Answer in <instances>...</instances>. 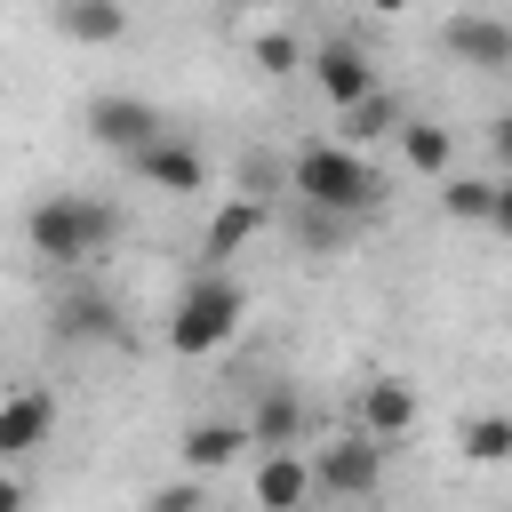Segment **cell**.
Returning <instances> with one entry per match:
<instances>
[{
	"label": "cell",
	"instance_id": "18",
	"mask_svg": "<svg viewBox=\"0 0 512 512\" xmlns=\"http://www.w3.org/2000/svg\"><path fill=\"white\" fill-rule=\"evenodd\" d=\"M400 128H408L400 96H392V88H376L368 104H352V112H344V136H336V144H352V152H360V144H376V136H400Z\"/></svg>",
	"mask_w": 512,
	"mask_h": 512
},
{
	"label": "cell",
	"instance_id": "2",
	"mask_svg": "<svg viewBox=\"0 0 512 512\" xmlns=\"http://www.w3.org/2000/svg\"><path fill=\"white\" fill-rule=\"evenodd\" d=\"M24 240L48 264H88V256H104L120 240V208L112 200H88V192H48V200H32Z\"/></svg>",
	"mask_w": 512,
	"mask_h": 512
},
{
	"label": "cell",
	"instance_id": "20",
	"mask_svg": "<svg viewBox=\"0 0 512 512\" xmlns=\"http://www.w3.org/2000/svg\"><path fill=\"white\" fill-rule=\"evenodd\" d=\"M456 448H464L472 464H512V416H496V408L472 416V424L456 432Z\"/></svg>",
	"mask_w": 512,
	"mask_h": 512
},
{
	"label": "cell",
	"instance_id": "23",
	"mask_svg": "<svg viewBox=\"0 0 512 512\" xmlns=\"http://www.w3.org/2000/svg\"><path fill=\"white\" fill-rule=\"evenodd\" d=\"M488 152H496V168L512 176V112H496V120H488Z\"/></svg>",
	"mask_w": 512,
	"mask_h": 512
},
{
	"label": "cell",
	"instance_id": "25",
	"mask_svg": "<svg viewBox=\"0 0 512 512\" xmlns=\"http://www.w3.org/2000/svg\"><path fill=\"white\" fill-rule=\"evenodd\" d=\"M368 8H376V16H400V8H408V0H368Z\"/></svg>",
	"mask_w": 512,
	"mask_h": 512
},
{
	"label": "cell",
	"instance_id": "3",
	"mask_svg": "<svg viewBox=\"0 0 512 512\" xmlns=\"http://www.w3.org/2000/svg\"><path fill=\"white\" fill-rule=\"evenodd\" d=\"M248 320V288L232 280V272H216V264H200L192 280H184V296H176V312H168V352H184V360H200V352H216V344H232V328Z\"/></svg>",
	"mask_w": 512,
	"mask_h": 512
},
{
	"label": "cell",
	"instance_id": "8",
	"mask_svg": "<svg viewBox=\"0 0 512 512\" xmlns=\"http://www.w3.org/2000/svg\"><path fill=\"white\" fill-rule=\"evenodd\" d=\"M320 496V472L304 448H264L256 456V512H304Z\"/></svg>",
	"mask_w": 512,
	"mask_h": 512
},
{
	"label": "cell",
	"instance_id": "15",
	"mask_svg": "<svg viewBox=\"0 0 512 512\" xmlns=\"http://www.w3.org/2000/svg\"><path fill=\"white\" fill-rule=\"evenodd\" d=\"M56 336H72V344H120L128 328H120V304H112V296L80 288V296L56 304Z\"/></svg>",
	"mask_w": 512,
	"mask_h": 512
},
{
	"label": "cell",
	"instance_id": "1",
	"mask_svg": "<svg viewBox=\"0 0 512 512\" xmlns=\"http://www.w3.org/2000/svg\"><path fill=\"white\" fill-rule=\"evenodd\" d=\"M288 192L312 216H376L384 208V176L352 152V144H304L288 160Z\"/></svg>",
	"mask_w": 512,
	"mask_h": 512
},
{
	"label": "cell",
	"instance_id": "10",
	"mask_svg": "<svg viewBox=\"0 0 512 512\" xmlns=\"http://www.w3.org/2000/svg\"><path fill=\"white\" fill-rule=\"evenodd\" d=\"M440 48L472 72H512V24L504 16H448L440 24Z\"/></svg>",
	"mask_w": 512,
	"mask_h": 512
},
{
	"label": "cell",
	"instance_id": "6",
	"mask_svg": "<svg viewBox=\"0 0 512 512\" xmlns=\"http://www.w3.org/2000/svg\"><path fill=\"white\" fill-rule=\"evenodd\" d=\"M304 72H312V88H320V96H328V104H336V120H344V112H352V104H368V96H376V88H384V80H376V64H368V48H360V40H320V48H312V64H304Z\"/></svg>",
	"mask_w": 512,
	"mask_h": 512
},
{
	"label": "cell",
	"instance_id": "24",
	"mask_svg": "<svg viewBox=\"0 0 512 512\" xmlns=\"http://www.w3.org/2000/svg\"><path fill=\"white\" fill-rule=\"evenodd\" d=\"M488 224H496V232H504V240H512V176H504V184H496V216H488Z\"/></svg>",
	"mask_w": 512,
	"mask_h": 512
},
{
	"label": "cell",
	"instance_id": "16",
	"mask_svg": "<svg viewBox=\"0 0 512 512\" xmlns=\"http://www.w3.org/2000/svg\"><path fill=\"white\" fill-rule=\"evenodd\" d=\"M248 432H256V456H264V448H296V440H304V400H296L288 384H264Z\"/></svg>",
	"mask_w": 512,
	"mask_h": 512
},
{
	"label": "cell",
	"instance_id": "7",
	"mask_svg": "<svg viewBox=\"0 0 512 512\" xmlns=\"http://www.w3.org/2000/svg\"><path fill=\"white\" fill-rule=\"evenodd\" d=\"M128 176H136V184H152V192L192 200V192H208V152H200L192 136H160V144H144V152L128 160Z\"/></svg>",
	"mask_w": 512,
	"mask_h": 512
},
{
	"label": "cell",
	"instance_id": "19",
	"mask_svg": "<svg viewBox=\"0 0 512 512\" xmlns=\"http://www.w3.org/2000/svg\"><path fill=\"white\" fill-rule=\"evenodd\" d=\"M496 184H504V176H448V184H440V208H448L456 224H488V216H496Z\"/></svg>",
	"mask_w": 512,
	"mask_h": 512
},
{
	"label": "cell",
	"instance_id": "9",
	"mask_svg": "<svg viewBox=\"0 0 512 512\" xmlns=\"http://www.w3.org/2000/svg\"><path fill=\"white\" fill-rule=\"evenodd\" d=\"M56 432V392H40V384H16L8 400H0V456L8 464H24L40 440Z\"/></svg>",
	"mask_w": 512,
	"mask_h": 512
},
{
	"label": "cell",
	"instance_id": "13",
	"mask_svg": "<svg viewBox=\"0 0 512 512\" xmlns=\"http://www.w3.org/2000/svg\"><path fill=\"white\" fill-rule=\"evenodd\" d=\"M360 432H376V440H408L416 432V392L400 384V376H376V384H360Z\"/></svg>",
	"mask_w": 512,
	"mask_h": 512
},
{
	"label": "cell",
	"instance_id": "12",
	"mask_svg": "<svg viewBox=\"0 0 512 512\" xmlns=\"http://www.w3.org/2000/svg\"><path fill=\"white\" fill-rule=\"evenodd\" d=\"M240 448H256V432H248V424H232V416L184 424V472H192V480H208V472L240 464Z\"/></svg>",
	"mask_w": 512,
	"mask_h": 512
},
{
	"label": "cell",
	"instance_id": "21",
	"mask_svg": "<svg viewBox=\"0 0 512 512\" xmlns=\"http://www.w3.org/2000/svg\"><path fill=\"white\" fill-rule=\"evenodd\" d=\"M248 56H256V72H272V80H288L296 64H312V56L296 48V32H280V24H272V32H256V40H248Z\"/></svg>",
	"mask_w": 512,
	"mask_h": 512
},
{
	"label": "cell",
	"instance_id": "22",
	"mask_svg": "<svg viewBox=\"0 0 512 512\" xmlns=\"http://www.w3.org/2000/svg\"><path fill=\"white\" fill-rule=\"evenodd\" d=\"M152 512H208V488L184 472V480H168V488H152Z\"/></svg>",
	"mask_w": 512,
	"mask_h": 512
},
{
	"label": "cell",
	"instance_id": "5",
	"mask_svg": "<svg viewBox=\"0 0 512 512\" xmlns=\"http://www.w3.org/2000/svg\"><path fill=\"white\" fill-rule=\"evenodd\" d=\"M80 120H88V136H96L104 152H120V160H136L144 144H160V136H168V120H160L144 96H120V88H112V96H88V112H80Z\"/></svg>",
	"mask_w": 512,
	"mask_h": 512
},
{
	"label": "cell",
	"instance_id": "17",
	"mask_svg": "<svg viewBox=\"0 0 512 512\" xmlns=\"http://www.w3.org/2000/svg\"><path fill=\"white\" fill-rule=\"evenodd\" d=\"M400 160H408L416 176L448 184V176H456V136H448L440 120H408V128H400Z\"/></svg>",
	"mask_w": 512,
	"mask_h": 512
},
{
	"label": "cell",
	"instance_id": "4",
	"mask_svg": "<svg viewBox=\"0 0 512 512\" xmlns=\"http://www.w3.org/2000/svg\"><path fill=\"white\" fill-rule=\"evenodd\" d=\"M384 464H392V440H376V432H344V440H328L312 456L320 496H344V504H368L384 488Z\"/></svg>",
	"mask_w": 512,
	"mask_h": 512
},
{
	"label": "cell",
	"instance_id": "14",
	"mask_svg": "<svg viewBox=\"0 0 512 512\" xmlns=\"http://www.w3.org/2000/svg\"><path fill=\"white\" fill-rule=\"evenodd\" d=\"M56 32L72 48H112L128 40V0H56Z\"/></svg>",
	"mask_w": 512,
	"mask_h": 512
},
{
	"label": "cell",
	"instance_id": "11",
	"mask_svg": "<svg viewBox=\"0 0 512 512\" xmlns=\"http://www.w3.org/2000/svg\"><path fill=\"white\" fill-rule=\"evenodd\" d=\"M256 232H264V192H232V200H224V208L208 216L200 264H216V272H224V264H232V256H240V248H248Z\"/></svg>",
	"mask_w": 512,
	"mask_h": 512
}]
</instances>
